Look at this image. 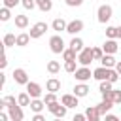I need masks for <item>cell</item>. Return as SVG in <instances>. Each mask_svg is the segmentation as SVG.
<instances>
[{
  "label": "cell",
  "mask_w": 121,
  "mask_h": 121,
  "mask_svg": "<svg viewBox=\"0 0 121 121\" xmlns=\"http://www.w3.org/2000/svg\"><path fill=\"white\" fill-rule=\"evenodd\" d=\"M112 15H113V9H112L110 4H102V6L96 9V19H98V23H102V25H106V23L112 19Z\"/></svg>",
  "instance_id": "6da1fadb"
},
{
  "label": "cell",
  "mask_w": 121,
  "mask_h": 121,
  "mask_svg": "<svg viewBox=\"0 0 121 121\" xmlns=\"http://www.w3.org/2000/svg\"><path fill=\"white\" fill-rule=\"evenodd\" d=\"M49 49H51L53 53H57V55H59V53L62 55V51H64L66 47H64V40H62L60 34H55V36L49 38Z\"/></svg>",
  "instance_id": "7a4b0ae2"
},
{
  "label": "cell",
  "mask_w": 121,
  "mask_h": 121,
  "mask_svg": "<svg viewBox=\"0 0 121 121\" xmlns=\"http://www.w3.org/2000/svg\"><path fill=\"white\" fill-rule=\"evenodd\" d=\"M93 60H95V59H93V47H83V49L78 53V62H79L81 66H89Z\"/></svg>",
  "instance_id": "3957f363"
},
{
  "label": "cell",
  "mask_w": 121,
  "mask_h": 121,
  "mask_svg": "<svg viewBox=\"0 0 121 121\" xmlns=\"http://www.w3.org/2000/svg\"><path fill=\"white\" fill-rule=\"evenodd\" d=\"M47 110L55 115V117H59V119H62L64 115H66V106L62 104V102H59V100H55V102H51V104H47Z\"/></svg>",
  "instance_id": "277c9868"
},
{
  "label": "cell",
  "mask_w": 121,
  "mask_h": 121,
  "mask_svg": "<svg viewBox=\"0 0 121 121\" xmlns=\"http://www.w3.org/2000/svg\"><path fill=\"white\" fill-rule=\"evenodd\" d=\"M8 113H9V119L11 121H23L25 119V113H23V106L17 102V104H9L8 106Z\"/></svg>",
  "instance_id": "5b68a950"
},
{
  "label": "cell",
  "mask_w": 121,
  "mask_h": 121,
  "mask_svg": "<svg viewBox=\"0 0 121 121\" xmlns=\"http://www.w3.org/2000/svg\"><path fill=\"white\" fill-rule=\"evenodd\" d=\"M47 28H49V26H47V23L40 21V23H36V25L30 28V32H28V34H30V38H32V40H36V38H42V36L45 34V30H47Z\"/></svg>",
  "instance_id": "8992f818"
},
{
  "label": "cell",
  "mask_w": 121,
  "mask_h": 121,
  "mask_svg": "<svg viewBox=\"0 0 121 121\" xmlns=\"http://www.w3.org/2000/svg\"><path fill=\"white\" fill-rule=\"evenodd\" d=\"M112 70H113V68H106V66H98V68H95V70H93V78H95V79H98V81H104V79H108V81H110V76H112Z\"/></svg>",
  "instance_id": "52a82bcc"
},
{
  "label": "cell",
  "mask_w": 121,
  "mask_h": 121,
  "mask_svg": "<svg viewBox=\"0 0 121 121\" xmlns=\"http://www.w3.org/2000/svg\"><path fill=\"white\" fill-rule=\"evenodd\" d=\"M74 76H76L78 81H89V79L93 78V72H91L89 66H81V68H78V70L74 72Z\"/></svg>",
  "instance_id": "ba28073f"
},
{
  "label": "cell",
  "mask_w": 121,
  "mask_h": 121,
  "mask_svg": "<svg viewBox=\"0 0 121 121\" xmlns=\"http://www.w3.org/2000/svg\"><path fill=\"white\" fill-rule=\"evenodd\" d=\"M13 79H15V83H19V85H26V83L30 81L25 68H15V70H13Z\"/></svg>",
  "instance_id": "9c48e42d"
},
{
  "label": "cell",
  "mask_w": 121,
  "mask_h": 121,
  "mask_svg": "<svg viewBox=\"0 0 121 121\" xmlns=\"http://www.w3.org/2000/svg\"><path fill=\"white\" fill-rule=\"evenodd\" d=\"M81 30H83V21H81V19H74V21H70V23L66 25V32L72 34V36H76V34L81 32Z\"/></svg>",
  "instance_id": "30bf717a"
},
{
  "label": "cell",
  "mask_w": 121,
  "mask_h": 121,
  "mask_svg": "<svg viewBox=\"0 0 121 121\" xmlns=\"http://www.w3.org/2000/svg\"><path fill=\"white\" fill-rule=\"evenodd\" d=\"M25 87H26V93H28L32 98H40V96H42V85H40V83H36V81H28Z\"/></svg>",
  "instance_id": "8fae6325"
},
{
  "label": "cell",
  "mask_w": 121,
  "mask_h": 121,
  "mask_svg": "<svg viewBox=\"0 0 121 121\" xmlns=\"http://www.w3.org/2000/svg\"><path fill=\"white\" fill-rule=\"evenodd\" d=\"M78 98H79V96H76V95H62V96H60V102H62L66 108H78V104H79Z\"/></svg>",
  "instance_id": "7c38bea8"
},
{
  "label": "cell",
  "mask_w": 121,
  "mask_h": 121,
  "mask_svg": "<svg viewBox=\"0 0 121 121\" xmlns=\"http://www.w3.org/2000/svg\"><path fill=\"white\" fill-rule=\"evenodd\" d=\"M112 108H113V100L108 98V96H102V102L98 104V112H100V115H106Z\"/></svg>",
  "instance_id": "4fadbf2b"
},
{
  "label": "cell",
  "mask_w": 121,
  "mask_h": 121,
  "mask_svg": "<svg viewBox=\"0 0 121 121\" xmlns=\"http://www.w3.org/2000/svg\"><path fill=\"white\" fill-rule=\"evenodd\" d=\"M89 91H91V89H89V85H87L85 81H79V83L74 87V95H76V96H79V98L87 96V95H89Z\"/></svg>",
  "instance_id": "5bb4252c"
},
{
  "label": "cell",
  "mask_w": 121,
  "mask_h": 121,
  "mask_svg": "<svg viewBox=\"0 0 121 121\" xmlns=\"http://www.w3.org/2000/svg\"><path fill=\"white\" fill-rule=\"evenodd\" d=\"M102 49H104V53H117V49H119V45H117V42L113 40V38H108L106 42H104V45H102Z\"/></svg>",
  "instance_id": "9a60e30c"
},
{
  "label": "cell",
  "mask_w": 121,
  "mask_h": 121,
  "mask_svg": "<svg viewBox=\"0 0 121 121\" xmlns=\"http://www.w3.org/2000/svg\"><path fill=\"white\" fill-rule=\"evenodd\" d=\"M85 115H87V119H89V121H98V119L102 117V115H100V112H98V106H87Z\"/></svg>",
  "instance_id": "2e32d148"
},
{
  "label": "cell",
  "mask_w": 121,
  "mask_h": 121,
  "mask_svg": "<svg viewBox=\"0 0 121 121\" xmlns=\"http://www.w3.org/2000/svg\"><path fill=\"white\" fill-rule=\"evenodd\" d=\"M100 64H102V66H106V68H115L117 60L113 59V55H112V53H104V55H102V59H100Z\"/></svg>",
  "instance_id": "e0dca14e"
},
{
  "label": "cell",
  "mask_w": 121,
  "mask_h": 121,
  "mask_svg": "<svg viewBox=\"0 0 121 121\" xmlns=\"http://www.w3.org/2000/svg\"><path fill=\"white\" fill-rule=\"evenodd\" d=\"M45 89L51 91V93H59V91H60V79H57V78H49V79L45 81Z\"/></svg>",
  "instance_id": "ac0fdd59"
},
{
  "label": "cell",
  "mask_w": 121,
  "mask_h": 121,
  "mask_svg": "<svg viewBox=\"0 0 121 121\" xmlns=\"http://www.w3.org/2000/svg\"><path fill=\"white\" fill-rule=\"evenodd\" d=\"M66 25H68V23H66L62 17H57V19H53V23H51V28H53L55 32H62V30L66 32Z\"/></svg>",
  "instance_id": "d6986e66"
},
{
  "label": "cell",
  "mask_w": 121,
  "mask_h": 121,
  "mask_svg": "<svg viewBox=\"0 0 121 121\" xmlns=\"http://www.w3.org/2000/svg\"><path fill=\"white\" fill-rule=\"evenodd\" d=\"M47 104L43 102V98L40 100V98H32V102H30V110L34 112V113H38V112H42L43 108H45Z\"/></svg>",
  "instance_id": "ffe728a7"
},
{
  "label": "cell",
  "mask_w": 121,
  "mask_h": 121,
  "mask_svg": "<svg viewBox=\"0 0 121 121\" xmlns=\"http://www.w3.org/2000/svg\"><path fill=\"white\" fill-rule=\"evenodd\" d=\"M28 42H30V34L28 32H21V34H17V43L15 45L25 47V45H28Z\"/></svg>",
  "instance_id": "44dd1931"
},
{
  "label": "cell",
  "mask_w": 121,
  "mask_h": 121,
  "mask_svg": "<svg viewBox=\"0 0 121 121\" xmlns=\"http://www.w3.org/2000/svg\"><path fill=\"white\" fill-rule=\"evenodd\" d=\"M62 59H64V60H78V51L72 49V47H66V49L62 51Z\"/></svg>",
  "instance_id": "7402d4cb"
},
{
  "label": "cell",
  "mask_w": 121,
  "mask_h": 121,
  "mask_svg": "<svg viewBox=\"0 0 121 121\" xmlns=\"http://www.w3.org/2000/svg\"><path fill=\"white\" fill-rule=\"evenodd\" d=\"M102 96H108L113 100V104H121V89H112L108 95H102Z\"/></svg>",
  "instance_id": "603a6c76"
},
{
  "label": "cell",
  "mask_w": 121,
  "mask_h": 121,
  "mask_svg": "<svg viewBox=\"0 0 121 121\" xmlns=\"http://www.w3.org/2000/svg\"><path fill=\"white\" fill-rule=\"evenodd\" d=\"M15 26L17 28H26L28 26V15H15Z\"/></svg>",
  "instance_id": "cb8c5ba5"
},
{
  "label": "cell",
  "mask_w": 121,
  "mask_h": 121,
  "mask_svg": "<svg viewBox=\"0 0 121 121\" xmlns=\"http://www.w3.org/2000/svg\"><path fill=\"white\" fill-rule=\"evenodd\" d=\"M112 89H113V83H112V81H108V79L100 81V85H98V91H100V95H108Z\"/></svg>",
  "instance_id": "d4e9b609"
},
{
  "label": "cell",
  "mask_w": 121,
  "mask_h": 121,
  "mask_svg": "<svg viewBox=\"0 0 121 121\" xmlns=\"http://www.w3.org/2000/svg\"><path fill=\"white\" fill-rule=\"evenodd\" d=\"M15 43H17V36L11 34V32H8V34L4 36V47H13Z\"/></svg>",
  "instance_id": "484cf974"
},
{
  "label": "cell",
  "mask_w": 121,
  "mask_h": 121,
  "mask_svg": "<svg viewBox=\"0 0 121 121\" xmlns=\"http://www.w3.org/2000/svg\"><path fill=\"white\" fill-rule=\"evenodd\" d=\"M47 72L53 74V76L59 74V72H60V62H59V60H49V62H47Z\"/></svg>",
  "instance_id": "4316f807"
},
{
  "label": "cell",
  "mask_w": 121,
  "mask_h": 121,
  "mask_svg": "<svg viewBox=\"0 0 121 121\" xmlns=\"http://www.w3.org/2000/svg\"><path fill=\"white\" fill-rule=\"evenodd\" d=\"M17 102L21 104V106H30V102H32V96L25 91V93H21L19 96H17Z\"/></svg>",
  "instance_id": "83f0119b"
},
{
  "label": "cell",
  "mask_w": 121,
  "mask_h": 121,
  "mask_svg": "<svg viewBox=\"0 0 121 121\" xmlns=\"http://www.w3.org/2000/svg\"><path fill=\"white\" fill-rule=\"evenodd\" d=\"M36 6H38L42 11H51L53 2H51V0H36Z\"/></svg>",
  "instance_id": "f1b7e54d"
},
{
  "label": "cell",
  "mask_w": 121,
  "mask_h": 121,
  "mask_svg": "<svg viewBox=\"0 0 121 121\" xmlns=\"http://www.w3.org/2000/svg\"><path fill=\"white\" fill-rule=\"evenodd\" d=\"M70 47H72V49H76V51L79 53V51L83 49V40H81V38H76V36H74V38L70 40Z\"/></svg>",
  "instance_id": "f546056e"
},
{
  "label": "cell",
  "mask_w": 121,
  "mask_h": 121,
  "mask_svg": "<svg viewBox=\"0 0 121 121\" xmlns=\"http://www.w3.org/2000/svg\"><path fill=\"white\" fill-rule=\"evenodd\" d=\"M106 38L117 40V38H119V28H117V26H106Z\"/></svg>",
  "instance_id": "4dcf8cb0"
},
{
  "label": "cell",
  "mask_w": 121,
  "mask_h": 121,
  "mask_svg": "<svg viewBox=\"0 0 121 121\" xmlns=\"http://www.w3.org/2000/svg\"><path fill=\"white\" fill-rule=\"evenodd\" d=\"M64 70H66L68 74H74V72L78 70V64H76V60H64Z\"/></svg>",
  "instance_id": "1f68e13d"
},
{
  "label": "cell",
  "mask_w": 121,
  "mask_h": 121,
  "mask_svg": "<svg viewBox=\"0 0 121 121\" xmlns=\"http://www.w3.org/2000/svg\"><path fill=\"white\" fill-rule=\"evenodd\" d=\"M9 9H11V8H6V6L0 9V21H9V19H11V11H9Z\"/></svg>",
  "instance_id": "d6a6232c"
},
{
  "label": "cell",
  "mask_w": 121,
  "mask_h": 121,
  "mask_svg": "<svg viewBox=\"0 0 121 121\" xmlns=\"http://www.w3.org/2000/svg\"><path fill=\"white\" fill-rule=\"evenodd\" d=\"M55 100H57V93L47 91V93L43 95V102H45V104H51V102H55Z\"/></svg>",
  "instance_id": "836d02e7"
},
{
  "label": "cell",
  "mask_w": 121,
  "mask_h": 121,
  "mask_svg": "<svg viewBox=\"0 0 121 121\" xmlns=\"http://www.w3.org/2000/svg\"><path fill=\"white\" fill-rule=\"evenodd\" d=\"M21 6H23L25 9H30V11H32L34 8H38V6H36V0H21Z\"/></svg>",
  "instance_id": "e575fe53"
},
{
  "label": "cell",
  "mask_w": 121,
  "mask_h": 121,
  "mask_svg": "<svg viewBox=\"0 0 121 121\" xmlns=\"http://www.w3.org/2000/svg\"><path fill=\"white\" fill-rule=\"evenodd\" d=\"M102 55H104V49L102 47H93V59L95 60H100Z\"/></svg>",
  "instance_id": "d590c367"
},
{
  "label": "cell",
  "mask_w": 121,
  "mask_h": 121,
  "mask_svg": "<svg viewBox=\"0 0 121 121\" xmlns=\"http://www.w3.org/2000/svg\"><path fill=\"white\" fill-rule=\"evenodd\" d=\"M19 4H21V0H4V6L6 8H15Z\"/></svg>",
  "instance_id": "8d00e7d4"
},
{
  "label": "cell",
  "mask_w": 121,
  "mask_h": 121,
  "mask_svg": "<svg viewBox=\"0 0 121 121\" xmlns=\"http://www.w3.org/2000/svg\"><path fill=\"white\" fill-rule=\"evenodd\" d=\"M64 2H66V6H70V8H78V6L83 4V0H64Z\"/></svg>",
  "instance_id": "74e56055"
},
{
  "label": "cell",
  "mask_w": 121,
  "mask_h": 121,
  "mask_svg": "<svg viewBox=\"0 0 121 121\" xmlns=\"http://www.w3.org/2000/svg\"><path fill=\"white\" fill-rule=\"evenodd\" d=\"M4 100L8 102V106H9V104H17V100H15V96H11V95H8V96H4Z\"/></svg>",
  "instance_id": "f35d334b"
},
{
  "label": "cell",
  "mask_w": 121,
  "mask_h": 121,
  "mask_svg": "<svg viewBox=\"0 0 121 121\" xmlns=\"http://www.w3.org/2000/svg\"><path fill=\"white\" fill-rule=\"evenodd\" d=\"M32 121H45V115H42V112H38V113H34Z\"/></svg>",
  "instance_id": "ab89813d"
},
{
  "label": "cell",
  "mask_w": 121,
  "mask_h": 121,
  "mask_svg": "<svg viewBox=\"0 0 121 121\" xmlns=\"http://www.w3.org/2000/svg\"><path fill=\"white\" fill-rule=\"evenodd\" d=\"M85 119H87L85 113H76V115H74V121H85Z\"/></svg>",
  "instance_id": "60d3db41"
},
{
  "label": "cell",
  "mask_w": 121,
  "mask_h": 121,
  "mask_svg": "<svg viewBox=\"0 0 121 121\" xmlns=\"http://www.w3.org/2000/svg\"><path fill=\"white\" fill-rule=\"evenodd\" d=\"M106 121H119V117L113 113H106Z\"/></svg>",
  "instance_id": "b9f144b4"
},
{
  "label": "cell",
  "mask_w": 121,
  "mask_h": 121,
  "mask_svg": "<svg viewBox=\"0 0 121 121\" xmlns=\"http://www.w3.org/2000/svg\"><path fill=\"white\" fill-rule=\"evenodd\" d=\"M6 66H8V57H6V55H4V57H2V62H0V68H2V70H4V68H6Z\"/></svg>",
  "instance_id": "7bdbcfd3"
},
{
  "label": "cell",
  "mask_w": 121,
  "mask_h": 121,
  "mask_svg": "<svg viewBox=\"0 0 121 121\" xmlns=\"http://www.w3.org/2000/svg\"><path fill=\"white\" fill-rule=\"evenodd\" d=\"M8 117H9V113H8V115H6V113H4V112H0V121H6V119H8Z\"/></svg>",
  "instance_id": "ee69618b"
},
{
  "label": "cell",
  "mask_w": 121,
  "mask_h": 121,
  "mask_svg": "<svg viewBox=\"0 0 121 121\" xmlns=\"http://www.w3.org/2000/svg\"><path fill=\"white\" fill-rule=\"evenodd\" d=\"M115 70H117V74L121 76V60H117V64H115Z\"/></svg>",
  "instance_id": "f6af8a7d"
},
{
  "label": "cell",
  "mask_w": 121,
  "mask_h": 121,
  "mask_svg": "<svg viewBox=\"0 0 121 121\" xmlns=\"http://www.w3.org/2000/svg\"><path fill=\"white\" fill-rule=\"evenodd\" d=\"M117 28H119V38H121V26H117Z\"/></svg>",
  "instance_id": "bcb514c9"
}]
</instances>
